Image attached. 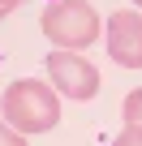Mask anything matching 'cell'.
I'll return each instance as SVG.
<instances>
[{"label": "cell", "mask_w": 142, "mask_h": 146, "mask_svg": "<svg viewBox=\"0 0 142 146\" xmlns=\"http://www.w3.org/2000/svg\"><path fill=\"white\" fill-rule=\"evenodd\" d=\"M108 56L121 69H142V13L116 9L108 17Z\"/></svg>", "instance_id": "4"}, {"label": "cell", "mask_w": 142, "mask_h": 146, "mask_svg": "<svg viewBox=\"0 0 142 146\" xmlns=\"http://www.w3.org/2000/svg\"><path fill=\"white\" fill-rule=\"evenodd\" d=\"M121 116H125V125H142V86L125 95V103H121Z\"/></svg>", "instance_id": "5"}, {"label": "cell", "mask_w": 142, "mask_h": 146, "mask_svg": "<svg viewBox=\"0 0 142 146\" xmlns=\"http://www.w3.org/2000/svg\"><path fill=\"white\" fill-rule=\"evenodd\" d=\"M112 146H142V125H125V129L112 137Z\"/></svg>", "instance_id": "6"}, {"label": "cell", "mask_w": 142, "mask_h": 146, "mask_svg": "<svg viewBox=\"0 0 142 146\" xmlns=\"http://www.w3.org/2000/svg\"><path fill=\"white\" fill-rule=\"evenodd\" d=\"M133 5H142V0H133Z\"/></svg>", "instance_id": "9"}, {"label": "cell", "mask_w": 142, "mask_h": 146, "mask_svg": "<svg viewBox=\"0 0 142 146\" xmlns=\"http://www.w3.org/2000/svg\"><path fill=\"white\" fill-rule=\"evenodd\" d=\"M0 146H30V142H26V133H17L9 120H0Z\"/></svg>", "instance_id": "7"}, {"label": "cell", "mask_w": 142, "mask_h": 146, "mask_svg": "<svg viewBox=\"0 0 142 146\" xmlns=\"http://www.w3.org/2000/svg\"><path fill=\"white\" fill-rule=\"evenodd\" d=\"M0 112L5 120L17 129V133H47L56 129L60 120V99H56V86L39 82V78H22V82H9L5 99H0Z\"/></svg>", "instance_id": "1"}, {"label": "cell", "mask_w": 142, "mask_h": 146, "mask_svg": "<svg viewBox=\"0 0 142 146\" xmlns=\"http://www.w3.org/2000/svg\"><path fill=\"white\" fill-rule=\"evenodd\" d=\"M17 5H22V0H0V17H9V13L17 9Z\"/></svg>", "instance_id": "8"}, {"label": "cell", "mask_w": 142, "mask_h": 146, "mask_svg": "<svg viewBox=\"0 0 142 146\" xmlns=\"http://www.w3.org/2000/svg\"><path fill=\"white\" fill-rule=\"evenodd\" d=\"M39 30H43V39H52L65 52H82L99 39V13L86 0H56V5L43 9Z\"/></svg>", "instance_id": "2"}, {"label": "cell", "mask_w": 142, "mask_h": 146, "mask_svg": "<svg viewBox=\"0 0 142 146\" xmlns=\"http://www.w3.org/2000/svg\"><path fill=\"white\" fill-rule=\"evenodd\" d=\"M47 78H52V86H56L60 95H69V99H95V95H99V69H95L86 56H78V52L56 47V52L47 56Z\"/></svg>", "instance_id": "3"}]
</instances>
